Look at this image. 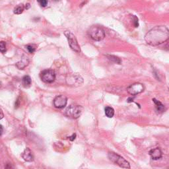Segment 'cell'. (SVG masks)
<instances>
[{"instance_id": "1", "label": "cell", "mask_w": 169, "mask_h": 169, "mask_svg": "<svg viewBox=\"0 0 169 169\" xmlns=\"http://www.w3.org/2000/svg\"><path fill=\"white\" fill-rule=\"evenodd\" d=\"M169 31L165 26H157L150 30L145 36L147 43L151 46H158L168 40Z\"/></svg>"}, {"instance_id": "2", "label": "cell", "mask_w": 169, "mask_h": 169, "mask_svg": "<svg viewBox=\"0 0 169 169\" xmlns=\"http://www.w3.org/2000/svg\"><path fill=\"white\" fill-rule=\"evenodd\" d=\"M108 157H109L110 160L116 165L119 166L120 167L130 169V165L129 162L127 161L124 158L120 156L119 155L116 154L113 152H110L108 155Z\"/></svg>"}, {"instance_id": "3", "label": "cell", "mask_w": 169, "mask_h": 169, "mask_svg": "<svg viewBox=\"0 0 169 169\" xmlns=\"http://www.w3.org/2000/svg\"><path fill=\"white\" fill-rule=\"evenodd\" d=\"M88 34L93 40L95 41H101L105 37V31L97 26L91 27L88 31Z\"/></svg>"}, {"instance_id": "4", "label": "cell", "mask_w": 169, "mask_h": 169, "mask_svg": "<svg viewBox=\"0 0 169 169\" xmlns=\"http://www.w3.org/2000/svg\"><path fill=\"white\" fill-rule=\"evenodd\" d=\"M83 110V107L77 105H71L69 106L65 111V114L69 118L77 119L81 116Z\"/></svg>"}, {"instance_id": "5", "label": "cell", "mask_w": 169, "mask_h": 169, "mask_svg": "<svg viewBox=\"0 0 169 169\" xmlns=\"http://www.w3.org/2000/svg\"><path fill=\"white\" fill-rule=\"evenodd\" d=\"M64 35L68 40L69 45L70 46V48H72V50L76 52H81L80 46H79L78 44L76 37L75 36V35L72 33V32H70L69 31H66L64 32Z\"/></svg>"}, {"instance_id": "6", "label": "cell", "mask_w": 169, "mask_h": 169, "mask_svg": "<svg viewBox=\"0 0 169 169\" xmlns=\"http://www.w3.org/2000/svg\"><path fill=\"white\" fill-rule=\"evenodd\" d=\"M65 81L69 86L78 87L83 84V79L78 73H72L68 75Z\"/></svg>"}, {"instance_id": "7", "label": "cell", "mask_w": 169, "mask_h": 169, "mask_svg": "<svg viewBox=\"0 0 169 169\" xmlns=\"http://www.w3.org/2000/svg\"><path fill=\"white\" fill-rule=\"evenodd\" d=\"M42 81L46 83H53L56 79V73L52 69H46L42 72L40 74Z\"/></svg>"}, {"instance_id": "8", "label": "cell", "mask_w": 169, "mask_h": 169, "mask_svg": "<svg viewBox=\"0 0 169 169\" xmlns=\"http://www.w3.org/2000/svg\"><path fill=\"white\" fill-rule=\"evenodd\" d=\"M144 91L143 84L139 83H135L131 84L127 88V91L131 95H137L138 94L142 93Z\"/></svg>"}, {"instance_id": "9", "label": "cell", "mask_w": 169, "mask_h": 169, "mask_svg": "<svg viewBox=\"0 0 169 169\" xmlns=\"http://www.w3.org/2000/svg\"><path fill=\"white\" fill-rule=\"evenodd\" d=\"M68 98L65 95H58L54 99L53 104L54 106L57 109H63L67 105Z\"/></svg>"}, {"instance_id": "10", "label": "cell", "mask_w": 169, "mask_h": 169, "mask_svg": "<svg viewBox=\"0 0 169 169\" xmlns=\"http://www.w3.org/2000/svg\"><path fill=\"white\" fill-rule=\"evenodd\" d=\"M21 156L23 159L27 162H32L34 161L33 154H32V151L29 147H27L24 150V151L22 153Z\"/></svg>"}, {"instance_id": "11", "label": "cell", "mask_w": 169, "mask_h": 169, "mask_svg": "<svg viewBox=\"0 0 169 169\" xmlns=\"http://www.w3.org/2000/svg\"><path fill=\"white\" fill-rule=\"evenodd\" d=\"M149 155L153 160H158V159L162 157L163 153L160 149L159 147H157L151 149V151H149Z\"/></svg>"}, {"instance_id": "12", "label": "cell", "mask_w": 169, "mask_h": 169, "mask_svg": "<svg viewBox=\"0 0 169 169\" xmlns=\"http://www.w3.org/2000/svg\"><path fill=\"white\" fill-rule=\"evenodd\" d=\"M29 64V60L28 58H23L22 60L16 64V66L19 69H23L25 68Z\"/></svg>"}, {"instance_id": "13", "label": "cell", "mask_w": 169, "mask_h": 169, "mask_svg": "<svg viewBox=\"0 0 169 169\" xmlns=\"http://www.w3.org/2000/svg\"><path fill=\"white\" fill-rule=\"evenodd\" d=\"M153 101L155 102V104L156 105L157 111L159 112V113H161V112H163L165 110V106H164L160 101H157V99H155V98H153Z\"/></svg>"}, {"instance_id": "14", "label": "cell", "mask_w": 169, "mask_h": 169, "mask_svg": "<svg viewBox=\"0 0 169 169\" xmlns=\"http://www.w3.org/2000/svg\"><path fill=\"white\" fill-rule=\"evenodd\" d=\"M22 83L23 85L25 87H29L32 83L31 77L29 76H25L23 77L22 79Z\"/></svg>"}, {"instance_id": "15", "label": "cell", "mask_w": 169, "mask_h": 169, "mask_svg": "<svg viewBox=\"0 0 169 169\" xmlns=\"http://www.w3.org/2000/svg\"><path fill=\"white\" fill-rule=\"evenodd\" d=\"M105 114L108 118H112L114 115V110L112 107L107 106L105 108Z\"/></svg>"}, {"instance_id": "16", "label": "cell", "mask_w": 169, "mask_h": 169, "mask_svg": "<svg viewBox=\"0 0 169 169\" xmlns=\"http://www.w3.org/2000/svg\"><path fill=\"white\" fill-rule=\"evenodd\" d=\"M25 9V6H23V4H20V5H18V6L15 7V9H14V13L15 14H17V15H20V14H21L23 11H24Z\"/></svg>"}, {"instance_id": "17", "label": "cell", "mask_w": 169, "mask_h": 169, "mask_svg": "<svg viewBox=\"0 0 169 169\" xmlns=\"http://www.w3.org/2000/svg\"><path fill=\"white\" fill-rule=\"evenodd\" d=\"M0 52L5 53L6 52V43L4 41H0Z\"/></svg>"}, {"instance_id": "18", "label": "cell", "mask_w": 169, "mask_h": 169, "mask_svg": "<svg viewBox=\"0 0 169 169\" xmlns=\"http://www.w3.org/2000/svg\"><path fill=\"white\" fill-rule=\"evenodd\" d=\"M26 48L30 53H34L36 50V46L33 44H29L26 46Z\"/></svg>"}, {"instance_id": "19", "label": "cell", "mask_w": 169, "mask_h": 169, "mask_svg": "<svg viewBox=\"0 0 169 169\" xmlns=\"http://www.w3.org/2000/svg\"><path fill=\"white\" fill-rule=\"evenodd\" d=\"M39 3H40V5L42 7H46L48 2V1H46V0H42V1H39Z\"/></svg>"}, {"instance_id": "20", "label": "cell", "mask_w": 169, "mask_h": 169, "mask_svg": "<svg viewBox=\"0 0 169 169\" xmlns=\"http://www.w3.org/2000/svg\"><path fill=\"white\" fill-rule=\"evenodd\" d=\"M5 168L6 169H15L14 167L12 165L11 163H7L6 167H5Z\"/></svg>"}, {"instance_id": "21", "label": "cell", "mask_w": 169, "mask_h": 169, "mask_svg": "<svg viewBox=\"0 0 169 169\" xmlns=\"http://www.w3.org/2000/svg\"><path fill=\"white\" fill-rule=\"evenodd\" d=\"M19 105H20V101H19V98L15 102V108H18L19 106Z\"/></svg>"}, {"instance_id": "22", "label": "cell", "mask_w": 169, "mask_h": 169, "mask_svg": "<svg viewBox=\"0 0 169 169\" xmlns=\"http://www.w3.org/2000/svg\"><path fill=\"white\" fill-rule=\"evenodd\" d=\"M76 134H74L72 135V136H71V137H69V139L71 141H73L75 139H76Z\"/></svg>"}, {"instance_id": "23", "label": "cell", "mask_w": 169, "mask_h": 169, "mask_svg": "<svg viewBox=\"0 0 169 169\" xmlns=\"http://www.w3.org/2000/svg\"><path fill=\"white\" fill-rule=\"evenodd\" d=\"M4 117V114H3V112L2 111V110L0 109V120L2 119Z\"/></svg>"}, {"instance_id": "24", "label": "cell", "mask_w": 169, "mask_h": 169, "mask_svg": "<svg viewBox=\"0 0 169 169\" xmlns=\"http://www.w3.org/2000/svg\"><path fill=\"white\" fill-rule=\"evenodd\" d=\"M3 126L2 125H0V136H1L3 134Z\"/></svg>"}, {"instance_id": "25", "label": "cell", "mask_w": 169, "mask_h": 169, "mask_svg": "<svg viewBox=\"0 0 169 169\" xmlns=\"http://www.w3.org/2000/svg\"><path fill=\"white\" fill-rule=\"evenodd\" d=\"M30 7H31V5H30V3H27V4L25 5V9H29Z\"/></svg>"}]
</instances>
